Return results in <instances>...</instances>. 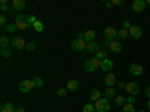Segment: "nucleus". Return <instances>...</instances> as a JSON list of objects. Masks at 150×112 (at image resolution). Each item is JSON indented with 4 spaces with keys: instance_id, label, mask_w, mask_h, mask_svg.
<instances>
[{
    "instance_id": "f257e3e1",
    "label": "nucleus",
    "mask_w": 150,
    "mask_h": 112,
    "mask_svg": "<svg viewBox=\"0 0 150 112\" xmlns=\"http://www.w3.org/2000/svg\"><path fill=\"white\" fill-rule=\"evenodd\" d=\"M101 61H102V60H99V58H96V57H93V58H90V60H86V61H84V70L89 72V73H92V72H95L96 69H101Z\"/></svg>"
},
{
    "instance_id": "f03ea898",
    "label": "nucleus",
    "mask_w": 150,
    "mask_h": 112,
    "mask_svg": "<svg viewBox=\"0 0 150 112\" xmlns=\"http://www.w3.org/2000/svg\"><path fill=\"white\" fill-rule=\"evenodd\" d=\"M95 108H96L98 112H108L111 109L110 100H108V99H105V97H101L98 102H95Z\"/></svg>"
},
{
    "instance_id": "7ed1b4c3",
    "label": "nucleus",
    "mask_w": 150,
    "mask_h": 112,
    "mask_svg": "<svg viewBox=\"0 0 150 112\" xmlns=\"http://www.w3.org/2000/svg\"><path fill=\"white\" fill-rule=\"evenodd\" d=\"M119 32L114 29V27H111V26H108V27H105V30H104V39H107V41H117L119 39Z\"/></svg>"
},
{
    "instance_id": "20e7f679",
    "label": "nucleus",
    "mask_w": 150,
    "mask_h": 112,
    "mask_svg": "<svg viewBox=\"0 0 150 112\" xmlns=\"http://www.w3.org/2000/svg\"><path fill=\"white\" fill-rule=\"evenodd\" d=\"M86 46H87V42L83 39V37H77V39H74L72 42H71V48L74 49V51H84L86 49Z\"/></svg>"
},
{
    "instance_id": "39448f33",
    "label": "nucleus",
    "mask_w": 150,
    "mask_h": 112,
    "mask_svg": "<svg viewBox=\"0 0 150 112\" xmlns=\"http://www.w3.org/2000/svg\"><path fill=\"white\" fill-rule=\"evenodd\" d=\"M35 88V84H33V81H29V79H26V81H23L20 85H18V90L21 91V93H30L32 90Z\"/></svg>"
},
{
    "instance_id": "423d86ee",
    "label": "nucleus",
    "mask_w": 150,
    "mask_h": 112,
    "mask_svg": "<svg viewBox=\"0 0 150 112\" xmlns=\"http://www.w3.org/2000/svg\"><path fill=\"white\" fill-rule=\"evenodd\" d=\"M11 45L14 46V48H17V49H26V42H24V39L23 37H18V36H15V37H12V41H11Z\"/></svg>"
},
{
    "instance_id": "0eeeda50",
    "label": "nucleus",
    "mask_w": 150,
    "mask_h": 112,
    "mask_svg": "<svg viewBox=\"0 0 150 112\" xmlns=\"http://www.w3.org/2000/svg\"><path fill=\"white\" fill-rule=\"evenodd\" d=\"M126 91L129 93V96H137L141 91V88L137 82H129V84H126Z\"/></svg>"
},
{
    "instance_id": "6e6552de",
    "label": "nucleus",
    "mask_w": 150,
    "mask_h": 112,
    "mask_svg": "<svg viewBox=\"0 0 150 112\" xmlns=\"http://www.w3.org/2000/svg\"><path fill=\"white\" fill-rule=\"evenodd\" d=\"M129 72L134 75V76H141V75L144 73V69H143V66L138 64V63H132V64L129 66Z\"/></svg>"
},
{
    "instance_id": "1a4fd4ad",
    "label": "nucleus",
    "mask_w": 150,
    "mask_h": 112,
    "mask_svg": "<svg viewBox=\"0 0 150 112\" xmlns=\"http://www.w3.org/2000/svg\"><path fill=\"white\" fill-rule=\"evenodd\" d=\"M112 69H114V61H112V60L105 58V60L101 61V70H104V72H110V70H112Z\"/></svg>"
},
{
    "instance_id": "9d476101",
    "label": "nucleus",
    "mask_w": 150,
    "mask_h": 112,
    "mask_svg": "<svg viewBox=\"0 0 150 112\" xmlns=\"http://www.w3.org/2000/svg\"><path fill=\"white\" fill-rule=\"evenodd\" d=\"M147 3L144 2V0H135V2L132 3V10L134 12H143L146 9Z\"/></svg>"
},
{
    "instance_id": "9b49d317",
    "label": "nucleus",
    "mask_w": 150,
    "mask_h": 112,
    "mask_svg": "<svg viewBox=\"0 0 150 112\" xmlns=\"http://www.w3.org/2000/svg\"><path fill=\"white\" fill-rule=\"evenodd\" d=\"M129 34L134 37V39H140V37L143 36V30H141L140 26H132L129 29Z\"/></svg>"
},
{
    "instance_id": "f8f14e48",
    "label": "nucleus",
    "mask_w": 150,
    "mask_h": 112,
    "mask_svg": "<svg viewBox=\"0 0 150 112\" xmlns=\"http://www.w3.org/2000/svg\"><path fill=\"white\" fill-rule=\"evenodd\" d=\"M105 84H107L108 87H114V85L117 84V79H116V76H114V73L108 72V73L105 75Z\"/></svg>"
},
{
    "instance_id": "ddd939ff",
    "label": "nucleus",
    "mask_w": 150,
    "mask_h": 112,
    "mask_svg": "<svg viewBox=\"0 0 150 112\" xmlns=\"http://www.w3.org/2000/svg\"><path fill=\"white\" fill-rule=\"evenodd\" d=\"M12 8H14V10L21 14V10L26 8V2H24V0H14V2H12Z\"/></svg>"
},
{
    "instance_id": "4468645a",
    "label": "nucleus",
    "mask_w": 150,
    "mask_h": 112,
    "mask_svg": "<svg viewBox=\"0 0 150 112\" xmlns=\"http://www.w3.org/2000/svg\"><path fill=\"white\" fill-rule=\"evenodd\" d=\"M95 37H96V33L93 30H87L86 33H83V39L89 43V42H95Z\"/></svg>"
},
{
    "instance_id": "2eb2a0df",
    "label": "nucleus",
    "mask_w": 150,
    "mask_h": 112,
    "mask_svg": "<svg viewBox=\"0 0 150 112\" xmlns=\"http://www.w3.org/2000/svg\"><path fill=\"white\" fill-rule=\"evenodd\" d=\"M78 87H80V84H78L77 79H71V81H68V84H66V88H68L69 91H77Z\"/></svg>"
},
{
    "instance_id": "dca6fc26",
    "label": "nucleus",
    "mask_w": 150,
    "mask_h": 112,
    "mask_svg": "<svg viewBox=\"0 0 150 112\" xmlns=\"http://www.w3.org/2000/svg\"><path fill=\"white\" fill-rule=\"evenodd\" d=\"M110 49H111V51L112 52H120L122 51V43L119 42V41H112L111 43H110Z\"/></svg>"
},
{
    "instance_id": "f3484780",
    "label": "nucleus",
    "mask_w": 150,
    "mask_h": 112,
    "mask_svg": "<svg viewBox=\"0 0 150 112\" xmlns=\"http://www.w3.org/2000/svg\"><path fill=\"white\" fill-rule=\"evenodd\" d=\"M99 48H101V46H99L98 42H89V43H87V46H86V51H89V52H96Z\"/></svg>"
},
{
    "instance_id": "a211bd4d",
    "label": "nucleus",
    "mask_w": 150,
    "mask_h": 112,
    "mask_svg": "<svg viewBox=\"0 0 150 112\" xmlns=\"http://www.w3.org/2000/svg\"><path fill=\"white\" fill-rule=\"evenodd\" d=\"M107 54H108V51H107L105 48H99L98 51L95 52V57L99 58V60H105L107 58Z\"/></svg>"
},
{
    "instance_id": "6ab92c4d",
    "label": "nucleus",
    "mask_w": 150,
    "mask_h": 112,
    "mask_svg": "<svg viewBox=\"0 0 150 112\" xmlns=\"http://www.w3.org/2000/svg\"><path fill=\"white\" fill-rule=\"evenodd\" d=\"M17 108L12 105V103H3L2 108H0V112H15Z\"/></svg>"
},
{
    "instance_id": "aec40b11",
    "label": "nucleus",
    "mask_w": 150,
    "mask_h": 112,
    "mask_svg": "<svg viewBox=\"0 0 150 112\" xmlns=\"http://www.w3.org/2000/svg\"><path fill=\"white\" fill-rule=\"evenodd\" d=\"M89 97H90L92 102H98L99 99H101V91H99L98 88H93V90L90 91V96H89Z\"/></svg>"
},
{
    "instance_id": "412c9836",
    "label": "nucleus",
    "mask_w": 150,
    "mask_h": 112,
    "mask_svg": "<svg viewBox=\"0 0 150 112\" xmlns=\"http://www.w3.org/2000/svg\"><path fill=\"white\" fill-rule=\"evenodd\" d=\"M114 102H116V105L117 106H125V105H126V97H125V96H116L114 97Z\"/></svg>"
},
{
    "instance_id": "4be33fe9",
    "label": "nucleus",
    "mask_w": 150,
    "mask_h": 112,
    "mask_svg": "<svg viewBox=\"0 0 150 112\" xmlns=\"http://www.w3.org/2000/svg\"><path fill=\"white\" fill-rule=\"evenodd\" d=\"M112 97H116V90H114V87H108V88L105 90V99H112Z\"/></svg>"
},
{
    "instance_id": "5701e85b",
    "label": "nucleus",
    "mask_w": 150,
    "mask_h": 112,
    "mask_svg": "<svg viewBox=\"0 0 150 112\" xmlns=\"http://www.w3.org/2000/svg\"><path fill=\"white\" fill-rule=\"evenodd\" d=\"M0 46H2V49H8V46H9V39H8L6 36L0 37Z\"/></svg>"
},
{
    "instance_id": "b1692460",
    "label": "nucleus",
    "mask_w": 150,
    "mask_h": 112,
    "mask_svg": "<svg viewBox=\"0 0 150 112\" xmlns=\"http://www.w3.org/2000/svg\"><path fill=\"white\" fill-rule=\"evenodd\" d=\"M15 26H17L18 30H26V29L29 27V24H27V21H17Z\"/></svg>"
},
{
    "instance_id": "393cba45",
    "label": "nucleus",
    "mask_w": 150,
    "mask_h": 112,
    "mask_svg": "<svg viewBox=\"0 0 150 112\" xmlns=\"http://www.w3.org/2000/svg\"><path fill=\"white\" fill-rule=\"evenodd\" d=\"M95 111H96V108L93 103H87L83 106V112H95Z\"/></svg>"
},
{
    "instance_id": "a878e982",
    "label": "nucleus",
    "mask_w": 150,
    "mask_h": 112,
    "mask_svg": "<svg viewBox=\"0 0 150 112\" xmlns=\"http://www.w3.org/2000/svg\"><path fill=\"white\" fill-rule=\"evenodd\" d=\"M129 36V30H125V29H122V30H119V39H126V37Z\"/></svg>"
},
{
    "instance_id": "bb28decb",
    "label": "nucleus",
    "mask_w": 150,
    "mask_h": 112,
    "mask_svg": "<svg viewBox=\"0 0 150 112\" xmlns=\"http://www.w3.org/2000/svg\"><path fill=\"white\" fill-rule=\"evenodd\" d=\"M33 29H35L38 33H41V32L44 30V24H42L41 21H36V22L33 24Z\"/></svg>"
},
{
    "instance_id": "cd10ccee",
    "label": "nucleus",
    "mask_w": 150,
    "mask_h": 112,
    "mask_svg": "<svg viewBox=\"0 0 150 112\" xmlns=\"http://www.w3.org/2000/svg\"><path fill=\"white\" fill-rule=\"evenodd\" d=\"M15 30H18L17 26H15V22H9L8 26H6V32H8V33H14Z\"/></svg>"
},
{
    "instance_id": "c85d7f7f",
    "label": "nucleus",
    "mask_w": 150,
    "mask_h": 112,
    "mask_svg": "<svg viewBox=\"0 0 150 112\" xmlns=\"http://www.w3.org/2000/svg\"><path fill=\"white\" fill-rule=\"evenodd\" d=\"M33 84H35V88H42L44 81H42L41 78H35V79H33Z\"/></svg>"
},
{
    "instance_id": "c756f323",
    "label": "nucleus",
    "mask_w": 150,
    "mask_h": 112,
    "mask_svg": "<svg viewBox=\"0 0 150 112\" xmlns=\"http://www.w3.org/2000/svg\"><path fill=\"white\" fill-rule=\"evenodd\" d=\"M17 21H27V15L23 14V12H21V14H17L15 15V22Z\"/></svg>"
},
{
    "instance_id": "7c9ffc66",
    "label": "nucleus",
    "mask_w": 150,
    "mask_h": 112,
    "mask_svg": "<svg viewBox=\"0 0 150 112\" xmlns=\"http://www.w3.org/2000/svg\"><path fill=\"white\" fill-rule=\"evenodd\" d=\"M123 112H135V108H134V105H129V103H126L123 108Z\"/></svg>"
},
{
    "instance_id": "2f4dec72",
    "label": "nucleus",
    "mask_w": 150,
    "mask_h": 112,
    "mask_svg": "<svg viewBox=\"0 0 150 112\" xmlns=\"http://www.w3.org/2000/svg\"><path fill=\"white\" fill-rule=\"evenodd\" d=\"M38 20H36V17L35 15H27V24H29V27L30 26H33V24L36 22Z\"/></svg>"
},
{
    "instance_id": "473e14b6",
    "label": "nucleus",
    "mask_w": 150,
    "mask_h": 112,
    "mask_svg": "<svg viewBox=\"0 0 150 112\" xmlns=\"http://www.w3.org/2000/svg\"><path fill=\"white\" fill-rule=\"evenodd\" d=\"M0 26H3V27L8 26V20H6V15H5V14L0 15Z\"/></svg>"
},
{
    "instance_id": "72a5a7b5",
    "label": "nucleus",
    "mask_w": 150,
    "mask_h": 112,
    "mask_svg": "<svg viewBox=\"0 0 150 112\" xmlns=\"http://www.w3.org/2000/svg\"><path fill=\"white\" fill-rule=\"evenodd\" d=\"M0 10H2L3 14H8V12H9V6H8V3H0Z\"/></svg>"
},
{
    "instance_id": "f704fd0d",
    "label": "nucleus",
    "mask_w": 150,
    "mask_h": 112,
    "mask_svg": "<svg viewBox=\"0 0 150 112\" xmlns=\"http://www.w3.org/2000/svg\"><path fill=\"white\" fill-rule=\"evenodd\" d=\"M131 27H132L131 21H123V22H122V29H125V30H129Z\"/></svg>"
},
{
    "instance_id": "c9c22d12",
    "label": "nucleus",
    "mask_w": 150,
    "mask_h": 112,
    "mask_svg": "<svg viewBox=\"0 0 150 112\" xmlns=\"http://www.w3.org/2000/svg\"><path fill=\"white\" fill-rule=\"evenodd\" d=\"M0 54H2L3 58H9V57H11V51H9V49H2V51H0Z\"/></svg>"
},
{
    "instance_id": "e433bc0d",
    "label": "nucleus",
    "mask_w": 150,
    "mask_h": 112,
    "mask_svg": "<svg viewBox=\"0 0 150 112\" xmlns=\"http://www.w3.org/2000/svg\"><path fill=\"white\" fill-rule=\"evenodd\" d=\"M26 49H27V51H35V49H36L35 42H29V43L26 45Z\"/></svg>"
},
{
    "instance_id": "4c0bfd02",
    "label": "nucleus",
    "mask_w": 150,
    "mask_h": 112,
    "mask_svg": "<svg viewBox=\"0 0 150 112\" xmlns=\"http://www.w3.org/2000/svg\"><path fill=\"white\" fill-rule=\"evenodd\" d=\"M66 90H68V88H57V96L63 97V96L66 94Z\"/></svg>"
},
{
    "instance_id": "58836bf2",
    "label": "nucleus",
    "mask_w": 150,
    "mask_h": 112,
    "mask_svg": "<svg viewBox=\"0 0 150 112\" xmlns=\"http://www.w3.org/2000/svg\"><path fill=\"white\" fill-rule=\"evenodd\" d=\"M126 100H128V103H129V105H135V100H137V99H135V96H129V97L126 99Z\"/></svg>"
},
{
    "instance_id": "ea45409f",
    "label": "nucleus",
    "mask_w": 150,
    "mask_h": 112,
    "mask_svg": "<svg viewBox=\"0 0 150 112\" xmlns=\"http://www.w3.org/2000/svg\"><path fill=\"white\" fill-rule=\"evenodd\" d=\"M123 3V0H112V6H122Z\"/></svg>"
},
{
    "instance_id": "a19ab883",
    "label": "nucleus",
    "mask_w": 150,
    "mask_h": 112,
    "mask_svg": "<svg viewBox=\"0 0 150 112\" xmlns=\"http://www.w3.org/2000/svg\"><path fill=\"white\" fill-rule=\"evenodd\" d=\"M117 87L120 90H126V84H125V82H117Z\"/></svg>"
},
{
    "instance_id": "79ce46f5",
    "label": "nucleus",
    "mask_w": 150,
    "mask_h": 112,
    "mask_svg": "<svg viewBox=\"0 0 150 112\" xmlns=\"http://www.w3.org/2000/svg\"><path fill=\"white\" fill-rule=\"evenodd\" d=\"M146 96H149V99H150V85L146 87Z\"/></svg>"
},
{
    "instance_id": "37998d69",
    "label": "nucleus",
    "mask_w": 150,
    "mask_h": 112,
    "mask_svg": "<svg viewBox=\"0 0 150 112\" xmlns=\"http://www.w3.org/2000/svg\"><path fill=\"white\" fill-rule=\"evenodd\" d=\"M105 8H112V2H105Z\"/></svg>"
},
{
    "instance_id": "c03bdc74",
    "label": "nucleus",
    "mask_w": 150,
    "mask_h": 112,
    "mask_svg": "<svg viewBox=\"0 0 150 112\" xmlns=\"http://www.w3.org/2000/svg\"><path fill=\"white\" fill-rule=\"evenodd\" d=\"M5 15H6V17H9V18H12V17H14V12H12V10H9L8 14H5Z\"/></svg>"
},
{
    "instance_id": "a18cd8bd",
    "label": "nucleus",
    "mask_w": 150,
    "mask_h": 112,
    "mask_svg": "<svg viewBox=\"0 0 150 112\" xmlns=\"http://www.w3.org/2000/svg\"><path fill=\"white\" fill-rule=\"evenodd\" d=\"M110 43H111V41H107V39H104V46H110Z\"/></svg>"
},
{
    "instance_id": "49530a36",
    "label": "nucleus",
    "mask_w": 150,
    "mask_h": 112,
    "mask_svg": "<svg viewBox=\"0 0 150 112\" xmlns=\"http://www.w3.org/2000/svg\"><path fill=\"white\" fill-rule=\"evenodd\" d=\"M15 112H26V111H24V108H17Z\"/></svg>"
},
{
    "instance_id": "de8ad7c7",
    "label": "nucleus",
    "mask_w": 150,
    "mask_h": 112,
    "mask_svg": "<svg viewBox=\"0 0 150 112\" xmlns=\"http://www.w3.org/2000/svg\"><path fill=\"white\" fill-rule=\"evenodd\" d=\"M147 109L150 111V99H149V102H147Z\"/></svg>"
},
{
    "instance_id": "09e8293b",
    "label": "nucleus",
    "mask_w": 150,
    "mask_h": 112,
    "mask_svg": "<svg viewBox=\"0 0 150 112\" xmlns=\"http://www.w3.org/2000/svg\"><path fill=\"white\" fill-rule=\"evenodd\" d=\"M146 3H147V5H150V0H147V2H146Z\"/></svg>"
},
{
    "instance_id": "8fccbe9b",
    "label": "nucleus",
    "mask_w": 150,
    "mask_h": 112,
    "mask_svg": "<svg viewBox=\"0 0 150 112\" xmlns=\"http://www.w3.org/2000/svg\"><path fill=\"white\" fill-rule=\"evenodd\" d=\"M140 112H147V111H140Z\"/></svg>"
}]
</instances>
